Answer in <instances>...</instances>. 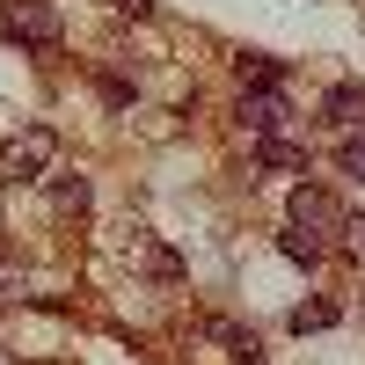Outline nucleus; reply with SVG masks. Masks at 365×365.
<instances>
[{
    "label": "nucleus",
    "mask_w": 365,
    "mask_h": 365,
    "mask_svg": "<svg viewBox=\"0 0 365 365\" xmlns=\"http://www.w3.org/2000/svg\"><path fill=\"white\" fill-rule=\"evenodd\" d=\"M234 365H256V358H234Z\"/></svg>",
    "instance_id": "obj_17"
},
{
    "label": "nucleus",
    "mask_w": 365,
    "mask_h": 365,
    "mask_svg": "<svg viewBox=\"0 0 365 365\" xmlns=\"http://www.w3.org/2000/svg\"><path fill=\"white\" fill-rule=\"evenodd\" d=\"M344 249L365 263V212H358V220H344Z\"/></svg>",
    "instance_id": "obj_14"
},
{
    "label": "nucleus",
    "mask_w": 365,
    "mask_h": 365,
    "mask_svg": "<svg viewBox=\"0 0 365 365\" xmlns=\"http://www.w3.org/2000/svg\"><path fill=\"white\" fill-rule=\"evenodd\" d=\"M344 307L336 299H307V307H292V336H307V329H336Z\"/></svg>",
    "instance_id": "obj_9"
},
{
    "label": "nucleus",
    "mask_w": 365,
    "mask_h": 365,
    "mask_svg": "<svg viewBox=\"0 0 365 365\" xmlns=\"http://www.w3.org/2000/svg\"><path fill=\"white\" fill-rule=\"evenodd\" d=\"M256 161H263V168H285V175H299V168H307V146L270 132V139H256Z\"/></svg>",
    "instance_id": "obj_7"
},
{
    "label": "nucleus",
    "mask_w": 365,
    "mask_h": 365,
    "mask_svg": "<svg viewBox=\"0 0 365 365\" xmlns=\"http://www.w3.org/2000/svg\"><path fill=\"white\" fill-rule=\"evenodd\" d=\"M241 125H249L256 139H270L285 125V96H278V88H241Z\"/></svg>",
    "instance_id": "obj_4"
},
{
    "label": "nucleus",
    "mask_w": 365,
    "mask_h": 365,
    "mask_svg": "<svg viewBox=\"0 0 365 365\" xmlns=\"http://www.w3.org/2000/svg\"><path fill=\"white\" fill-rule=\"evenodd\" d=\"M146 270H154V278H182V263H175L168 249H146Z\"/></svg>",
    "instance_id": "obj_13"
},
{
    "label": "nucleus",
    "mask_w": 365,
    "mask_h": 365,
    "mask_svg": "<svg viewBox=\"0 0 365 365\" xmlns=\"http://www.w3.org/2000/svg\"><path fill=\"white\" fill-rule=\"evenodd\" d=\"M110 8H117V15H132V22H146V15H154V0H110Z\"/></svg>",
    "instance_id": "obj_16"
},
{
    "label": "nucleus",
    "mask_w": 365,
    "mask_h": 365,
    "mask_svg": "<svg viewBox=\"0 0 365 365\" xmlns=\"http://www.w3.org/2000/svg\"><path fill=\"white\" fill-rule=\"evenodd\" d=\"M8 37H22V44H58V8H51V0H8Z\"/></svg>",
    "instance_id": "obj_3"
},
{
    "label": "nucleus",
    "mask_w": 365,
    "mask_h": 365,
    "mask_svg": "<svg viewBox=\"0 0 365 365\" xmlns=\"http://www.w3.org/2000/svg\"><path fill=\"white\" fill-rule=\"evenodd\" d=\"M285 212H292V227H299V234H314V241H322V234H344V220H351V212H344L336 197H329L322 182H299Z\"/></svg>",
    "instance_id": "obj_1"
},
{
    "label": "nucleus",
    "mask_w": 365,
    "mask_h": 365,
    "mask_svg": "<svg viewBox=\"0 0 365 365\" xmlns=\"http://www.w3.org/2000/svg\"><path fill=\"white\" fill-rule=\"evenodd\" d=\"M51 161H58V139L44 132V125H29L22 139H8V175H51Z\"/></svg>",
    "instance_id": "obj_2"
},
{
    "label": "nucleus",
    "mask_w": 365,
    "mask_h": 365,
    "mask_svg": "<svg viewBox=\"0 0 365 365\" xmlns=\"http://www.w3.org/2000/svg\"><path fill=\"white\" fill-rule=\"evenodd\" d=\"M322 117L329 125H365V81H336L322 96Z\"/></svg>",
    "instance_id": "obj_6"
},
{
    "label": "nucleus",
    "mask_w": 365,
    "mask_h": 365,
    "mask_svg": "<svg viewBox=\"0 0 365 365\" xmlns=\"http://www.w3.org/2000/svg\"><path fill=\"white\" fill-rule=\"evenodd\" d=\"M234 66H241V88H285V66L270 51H241Z\"/></svg>",
    "instance_id": "obj_8"
},
{
    "label": "nucleus",
    "mask_w": 365,
    "mask_h": 365,
    "mask_svg": "<svg viewBox=\"0 0 365 365\" xmlns=\"http://www.w3.org/2000/svg\"><path fill=\"white\" fill-rule=\"evenodd\" d=\"M278 249H285L292 263H307V270L322 263V241H314V234H299V227H292V234H278Z\"/></svg>",
    "instance_id": "obj_11"
},
{
    "label": "nucleus",
    "mask_w": 365,
    "mask_h": 365,
    "mask_svg": "<svg viewBox=\"0 0 365 365\" xmlns=\"http://www.w3.org/2000/svg\"><path fill=\"white\" fill-rule=\"evenodd\" d=\"M51 197H58V212H88V182L81 175H51Z\"/></svg>",
    "instance_id": "obj_10"
},
{
    "label": "nucleus",
    "mask_w": 365,
    "mask_h": 365,
    "mask_svg": "<svg viewBox=\"0 0 365 365\" xmlns=\"http://www.w3.org/2000/svg\"><path fill=\"white\" fill-rule=\"evenodd\" d=\"M0 292H15V256H8V234H0Z\"/></svg>",
    "instance_id": "obj_15"
},
{
    "label": "nucleus",
    "mask_w": 365,
    "mask_h": 365,
    "mask_svg": "<svg viewBox=\"0 0 365 365\" xmlns=\"http://www.w3.org/2000/svg\"><path fill=\"white\" fill-rule=\"evenodd\" d=\"M197 336H205V344H220L227 358H256V336H249L241 322H227V314H205V322H197Z\"/></svg>",
    "instance_id": "obj_5"
},
{
    "label": "nucleus",
    "mask_w": 365,
    "mask_h": 365,
    "mask_svg": "<svg viewBox=\"0 0 365 365\" xmlns=\"http://www.w3.org/2000/svg\"><path fill=\"white\" fill-rule=\"evenodd\" d=\"M336 161H344V175H358V182H365V132H351V139H344V154H336Z\"/></svg>",
    "instance_id": "obj_12"
}]
</instances>
